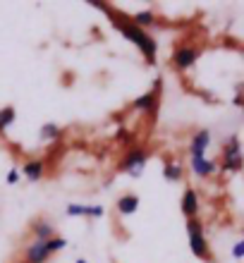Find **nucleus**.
Masks as SVG:
<instances>
[{
  "instance_id": "nucleus-4",
  "label": "nucleus",
  "mask_w": 244,
  "mask_h": 263,
  "mask_svg": "<svg viewBox=\"0 0 244 263\" xmlns=\"http://www.w3.org/2000/svg\"><path fill=\"white\" fill-rule=\"evenodd\" d=\"M223 170H228V173H237V170H242V148H239L237 137H230V141L225 144Z\"/></svg>"
},
{
  "instance_id": "nucleus-3",
  "label": "nucleus",
  "mask_w": 244,
  "mask_h": 263,
  "mask_svg": "<svg viewBox=\"0 0 244 263\" xmlns=\"http://www.w3.org/2000/svg\"><path fill=\"white\" fill-rule=\"evenodd\" d=\"M146 163H148V151L146 148H132V151L125 153V158H122V163H120V170L127 173L129 177H141Z\"/></svg>"
},
{
  "instance_id": "nucleus-23",
  "label": "nucleus",
  "mask_w": 244,
  "mask_h": 263,
  "mask_svg": "<svg viewBox=\"0 0 244 263\" xmlns=\"http://www.w3.org/2000/svg\"><path fill=\"white\" fill-rule=\"evenodd\" d=\"M242 108H244V98H242Z\"/></svg>"
},
{
  "instance_id": "nucleus-18",
  "label": "nucleus",
  "mask_w": 244,
  "mask_h": 263,
  "mask_svg": "<svg viewBox=\"0 0 244 263\" xmlns=\"http://www.w3.org/2000/svg\"><path fill=\"white\" fill-rule=\"evenodd\" d=\"M132 22L139 29H144V27H148V24H154V22H156V14L151 12V10H144V12H137V14H134Z\"/></svg>"
},
{
  "instance_id": "nucleus-1",
  "label": "nucleus",
  "mask_w": 244,
  "mask_h": 263,
  "mask_svg": "<svg viewBox=\"0 0 244 263\" xmlns=\"http://www.w3.org/2000/svg\"><path fill=\"white\" fill-rule=\"evenodd\" d=\"M91 5H96L101 7L108 17H110L112 22V27L118 29L120 34L125 36L127 41H132L137 48L141 50V55L146 58V63L148 65H154L156 63V55H158V43L154 41V36H148L144 29H139L137 24L132 22V17H125V14H118L115 10H110V7L105 5V3H91Z\"/></svg>"
},
{
  "instance_id": "nucleus-19",
  "label": "nucleus",
  "mask_w": 244,
  "mask_h": 263,
  "mask_svg": "<svg viewBox=\"0 0 244 263\" xmlns=\"http://www.w3.org/2000/svg\"><path fill=\"white\" fill-rule=\"evenodd\" d=\"M67 247V242H65L63 237H50L48 239V249H50V254H55V251H60V249H65Z\"/></svg>"
},
{
  "instance_id": "nucleus-17",
  "label": "nucleus",
  "mask_w": 244,
  "mask_h": 263,
  "mask_svg": "<svg viewBox=\"0 0 244 263\" xmlns=\"http://www.w3.org/2000/svg\"><path fill=\"white\" fill-rule=\"evenodd\" d=\"M14 120H17V112H14L12 105H7V108H3L0 110V132H5L7 127L12 125Z\"/></svg>"
},
{
  "instance_id": "nucleus-5",
  "label": "nucleus",
  "mask_w": 244,
  "mask_h": 263,
  "mask_svg": "<svg viewBox=\"0 0 244 263\" xmlns=\"http://www.w3.org/2000/svg\"><path fill=\"white\" fill-rule=\"evenodd\" d=\"M158 91H161V79H156L154 91H146L137 101H132V108L139 112H154L158 108Z\"/></svg>"
},
{
  "instance_id": "nucleus-15",
  "label": "nucleus",
  "mask_w": 244,
  "mask_h": 263,
  "mask_svg": "<svg viewBox=\"0 0 244 263\" xmlns=\"http://www.w3.org/2000/svg\"><path fill=\"white\" fill-rule=\"evenodd\" d=\"M163 177H165L167 182H177L182 177V165L175 163V160H167L165 167H163Z\"/></svg>"
},
{
  "instance_id": "nucleus-16",
  "label": "nucleus",
  "mask_w": 244,
  "mask_h": 263,
  "mask_svg": "<svg viewBox=\"0 0 244 263\" xmlns=\"http://www.w3.org/2000/svg\"><path fill=\"white\" fill-rule=\"evenodd\" d=\"M60 134H63V129H60L55 122H46V125L41 127V139L43 141H58Z\"/></svg>"
},
{
  "instance_id": "nucleus-21",
  "label": "nucleus",
  "mask_w": 244,
  "mask_h": 263,
  "mask_svg": "<svg viewBox=\"0 0 244 263\" xmlns=\"http://www.w3.org/2000/svg\"><path fill=\"white\" fill-rule=\"evenodd\" d=\"M17 182H20V173L12 167V170L7 173V184H17Z\"/></svg>"
},
{
  "instance_id": "nucleus-22",
  "label": "nucleus",
  "mask_w": 244,
  "mask_h": 263,
  "mask_svg": "<svg viewBox=\"0 0 244 263\" xmlns=\"http://www.w3.org/2000/svg\"><path fill=\"white\" fill-rule=\"evenodd\" d=\"M77 263H86V261H84V258H77Z\"/></svg>"
},
{
  "instance_id": "nucleus-9",
  "label": "nucleus",
  "mask_w": 244,
  "mask_h": 263,
  "mask_svg": "<svg viewBox=\"0 0 244 263\" xmlns=\"http://www.w3.org/2000/svg\"><path fill=\"white\" fill-rule=\"evenodd\" d=\"M182 213L187 215V220L196 218V213H199V196H196L194 189H184V196H182Z\"/></svg>"
},
{
  "instance_id": "nucleus-14",
  "label": "nucleus",
  "mask_w": 244,
  "mask_h": 263,
  "mask_svg": "<svg viewBox=\"0 0 244 263\" xmlns=\"http://www.w3.org/2000/svg\"><path fill=\"white\" fill-rule=\"evenodd\" d=\"M34 235H36V239H50V237H55V230H53V225L48 220H36Z\"/></svg>"
},
{
  "instance_id": "nucleus-13",
  "label": "nucleus",
  "mask_w": 244,
  "mask_h": 263,
  "mask_svg": "<svg viewBox=\"0 0 244 263\" xmlns=\"http://www.w3.org/2000/svg\"><path fill=\"white\" fill-rule=\"evenodd\" d=\"M43 170H46V165H43V160L41 158H36V160H29V163H24V177L27 180H31V182H36V180H41L43 177Z\"/></svg>"
},
{
  "instance_id": "nucleus-8",
  "label": "nucleus",
  "mask_w": 244,
  "mask_h": 263,
  "mask_svg": "<svg viewBox=\"0 0 244 263\" xmlns=\"http://www.w3.org/2000/svg\"><path fill=\"white\" fill-rule=\"evenodd\" d=\"M209 144H211V132L209 129H201L199 134H194L192 144H189V153H192V158H201L203 153H206V148H209Z\"/></svg>"
},
{
  "instance_id": "nucleus-12",
  "label": "nucleus",
  "mask_w": 244,
  "mask_h": 263,
  "mask_svg": "<svg viewBox=\"0 0 244 263\" xmlns=\"http://www.w3.org/2000/svg\"><path fill=\"white\" fill-rule=\"evenodd\" d=\"M192 170H194V175H199V177H209V175L216 173V163L209 160L206 156H201V158H192Z\"/></svg>"
},
{
  "instance_id": "nucleus-7",
  "label": "nucleus",
  "mask_w": 244,
  "mask_h": 263,
  "mask_svg": "<svg viewBox=\"0 0 244 263\" xmlns=\"http://www.w3.org/2000/svg\"><path fill=\"white\" fill-rule=\"evenodd\" d=\"M196 58H199V50H196L194 46H180V48L173 53V65L177 69H189L196 63Z\"/></svg>"
},
{
  "instance_id": "nucleus-20",
  "label": "nucleus",
  "mask_w": 244,
  "mask_h": 263,
  "mask_svg": "<svg viewBox=\"0 0 244 263\" xmlns=\"http://www.w3.org/2000/svg\"><path fill=\"white\" fill-rule=\"evenodd\" d=\"M232 256H235V258H244V239H239V242L232 247Z\"/></svg>"
},
{
  "instance_id": "nucleus-6",
  "label": "nucleus",
  "mask_w": 244,
  "mask_h": 263,
  "mask_svg": "<svg viewBox=\"0 0 244 263\" xmlns=\"http://www.w3.org/2000/svg\"><path fill=\"white\" fill-rule=\"evenodd\" d=\"M27 263H46L50 258V249H48V239H34L24 251Z\"/></svg>"
},
{
  "instance_id": "nucleus-10",
  "label": "nucleus",
  "mask_w": 244,
  "mask_h": 263,
  "mask_svg": "<svg viewBox=\"0 0 244 263\" xmlns=\"http://www.w3.org/2000/svg\"><path fill=\"white\" fill-rule=\"evenodd\" d=\"M67 215H72V218H79V215L101 218V215H103V206H82V203H70V206H67Z\"/></svg>"
},
{
  "instance_id": "nucleus-24",
  "label": "nucleus",
  "mask_w": 244,
  "mask_h": 263,
  "mask_svg": "<svg viewBox=\"0 0 244 263\" xmlns=\"http://www.w3.org/2000/svg\"><path fill=\"white\" fill-rule=\"evenodd\" d=\"M24 263H27V261H24Z\"/></svg>"
},
{
  "instance_id": "nucleus-11",
  "label": "nucleus",
  "mask_w": 244,
  "mask_h": 263,
  "mask_svg": "<svg viewBox=\"0 0 244 263\" xmlns=\"http://www.w3.org/2000/svg\"><path fill=\"white\" fill-rule=\"evenodd\" d=\"M139 208V196L137 194H125L118 199V213L120 215H134Z\"/></svg>"
},
{
  "instance_id": "nucleus-2",
  "label": "nucleus",
  "mask_w": 244,
  "mask_h": 263,
  "mask_svg": "<svg viewBox=\"0 0 244 263\" xmlns=\"http://www.w3.org/2000/svg\"><path fill=\"white\" fill-rule=\"evenodd\" d=\"M187 235H189V247H192V254L201 261H209V244H206V237H203V225L196 218L187 220Z\"/></svg>"
}]
</instances>
